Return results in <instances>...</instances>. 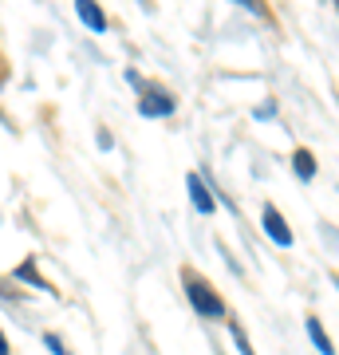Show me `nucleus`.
<instances>
[{"label": "nucleus", "instance_id": "nucleus-1", "mask_svg": "<svg viewBox=\"0 0 339 355\" xmlns=\"http://www.w3.org/2000/svg\"><path fill=\"white\" fill-rule=\"evenodd\" d=\"M186 300H189V308H193L201 320H225L229 316L225 300L209 288V280L193 277V272H186Z\"/></svg>", "mask_w": 339, "mask_h": 355}, {"label": "nucleus", "instance_id": "nucleus-2", "mask_svg": "<svg viewBox=\"0 0 339 355\" xmlns=\"http://www.w3.org/2000/svg\"><path fill=\"white\" fill-rule=\"evenodd\" d=\"M177 111V103L170 91L162 87H146L142 91V99H139V114L142 119H170V114Z\"/></svg>", "mask_w": 339, "mask_h": 355}, {"label": "nucleus", "instance_id": "nucleus-3", "mask_svg": "<svg viewBox=\"0 0 339 355\" xmlns=\"http://www.w3.org/2000/svg\"><path fill=\"white\" fill-rule=\"evenodd\" d=\"M261 229L268 233V241L277 245V249H292V229H288V221H284V214H280L277 205H264L261 209Z\"/></svg>", "mask_w": 339, "mask_h": 355}, {"label": "nucleus", "instance_id": "nucleus-4", "mask_svg": "<svg viewBox=\"0 0 339 355\" xmlns=\"http://www.w3.org/2000/svg\"><path fill=\"white\" fill-rule=\"evenodd\" d=\"M186 190H189V202H193V209H198L201 217H209L217 209V198H214V190L205 186V178L186 174Z\"/></svg>", "mask_w": 339, "mask_h": 355}, {"label": "nucleus", "instance_id": "nucleus-5", "mask_svg": "<svg viewBox=\"0 0 339 355\" xmlns=\"http://www.w3.org/2000/svg\"><path fill=\"white\" fill-rule=\"evenodd\" d=\"M76 16L91 28V32H95V36H103V32H107V16H103L99 4H91V0H79V4H76Z\"/></svg>", "mask_w": 339, "mask_h": 355}, {"label": "nucleus", "instance_id": "nucleus-6", "mask_svg": "<svg viewBox=\"0 0 339 355\" xmlns=\"http://www.w3.org/2000/svg\"><path fill=\"white\" fill-rule=\"evenodd\" d=\"M304 328H308V340L315 343V352H320V355H336V347H331V340H327V331L320 328V320L308 316V320H304Z\"/></svg>", "mask_w": 339, "mask_h": 355}, {"label": "nucleus", "instance_id": "nucleus-7", "mask_svg": "<svg viewBox=\"0 0 339 355\" xmlns=\"http://www.w3.org/2000/svg\"><path fill=\"white\" fill-rule=\"evenodd\" d=\"M292 170H296V178H300V182H312L315 178V158H312V150H296L292 154Z\"/></svg>", "mask_w": 339, "mask_h": 355}, {"label": "nucleus", "instance_id": "nucleus-8", "mask_svg": "<svg viewBox=\"0 0 339 355\" xmlns=\"http://www.w3.org/2000/svg\"><path fill=\"white\" fill-rule=\"evenodd\" d=\"M12 277H16V280H24V284H32V288H44V292H51V288H48V280H44V277L36 272V265H32V261H24V265L16 268Z\"/></svg>", "mask_w": 339, "mask_h": 355}, {"label": "nucleus", "instance_id": "nucleus-9", "mask_svg": "<svg viewBox=\"0 0 339 355\" xmlns=\"http://www.w3.org/2000/svg\"><path fill=\"white\" fill-rule=\"evenodd\" d=\"M229 336H233V343H237L241 355H252V343H249V336L241 331V324H229Z\"/></svg>", "mask_w": 339, "mask_h": 355}, {"label": "nucleus", "instance_id": "nucleus-10", "mask_svg": "<svg viewBox=\"0 0 339 355\" xmlns=\"http://www.w3.org/2000/svg\"><path fill=\"white\" fill-rule=\"evenodd\" d=\"M44 343L51 347V355H71V352H67V343H63L60 336H55V331H48V336H44Z\"/></svg>", "mask_w": 339, "mask_h": 355}, {"label": "nucleus", "instance_id": "nucleus-11", "mask_svg": "<svg viewBox=\"0 0 339 355\" xmlns=\"http://www.w3.org/2000/svg\"><path fill=\"white\" fill-rule=\"evenodd\" d=\"M126 83H130V87H134V91H146V79H142L139 71H134V67L126 71Z\"/></svg>", "mask_w": 339, "mask_h": 355}, {"label": "nucleus", "instance_id": "nucleus-12", "mask_svg": "<svg viewBox=\"0 0 339 355\" xmlns=\"http://www.w3.org/2000/svg\"><path fill=\"white\" fill-rule=\"evenodd\" d=\"M252 114H257V119H272V114H277V107H272V103H264V107H257Z\"/></svg>", "mask_w": 339, "mask_h": 355}, {"label": "nucleus", "instance_id": "nucleus-13", "mask_svg": "<svg viewBox=\"0 0 339 355\" xmlns=\"http://www.w3.org/2000/svg\"><path fill=\"white\" fill-rule=\"evenodd\" d=\"M95 142H99V150H111V146H114V139L107 135V130H99V139H95Z\"/></svg>", "mask_w": 339, "mask_h": 355}, {"label": "nucleus", "instance_id": "nucleus-14", "mask_svg": "<svg viewBox=\"0 0 339 355\" xmlns=\"http://www.w3.org/2000/svg\"><path fill=\"white\" fill-rule=\"evenodd\" d=\"M0 355H12V347H8V340H4V331H0Z\"/></svg>", "mask_w": 339, "mask_h": 355}]
</instances>
